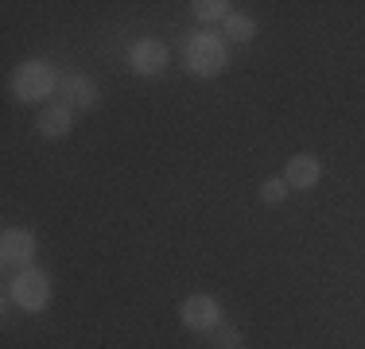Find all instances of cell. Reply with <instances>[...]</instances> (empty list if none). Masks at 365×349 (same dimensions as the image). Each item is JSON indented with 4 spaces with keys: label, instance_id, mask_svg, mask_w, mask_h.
<instances>
[{
    "label": "cell",
    "instance_id": "9",
    "mask_svg": "<svg viewBox=\"0 0 365 349\" xmlns=\"http://www.w3.org/2000/svg\"><path fill=\"white\" fill-rule=\"evenodd\" d=\"M39 132H43V136H66V132H71V113H66L63 105H55V109H43V113H39Z\"/></svg>",
    "mask_w": 365,
    "mask_h": 349
},
{
    "label": "cell",
    "instance_id": "10",
    "mask_svg": "<svg viewBox=\"0 0 365 349\" xmlns=\"http://www.w3.org/2000/svg\"><path fill=\"white\" fill-rule=\"evenodd\" d=\"M253 31H257V24L249 20V16H225V35H230V39L249 43V39H253Z\"/></svg>",
    "mask_w": 365,
    "mask_h": 349
},
{
    "label": "cell",
    "instance_id": "6",
    "mask_svg": "<svg viewBox=\"0 0 365 349\" xmlns=\"http://www.w3.org/2000/svg\"><path fill=\"white\" fill-rule=\"evenodd\" d=\"M0 252H4V264H28L31 252H36V241L24 229H8L4 237H0Z\"/></svg>",
    "mask_w": 365,
    "mask_h": 349
},
{
    "label": "cell",
    "instance_id": "13",
    "mask_svg": "<svg viewBox=\"0 0 365 349\" xmlns=\"http://www.w3.org/2000/svg\"><path fill=\"white\" fill-rule=\"evenodd\" d=\"M218 349H241V338L233 330H218Z\"/></svg>",
    "mask_w": 365,
    "mask_h": 349
},
{
    "label": "cell",
    "instance_id": "5",
    "mask_svg": "<svg viewBox=\"0 0 365 349\" xmlns=\"http://www.w3.org/2000/svg\"><path fill=\"white\" fill-rule=\"evenodd\" d=\"M133 66H136V74H160V70L168 66V47L155 43V39L136 43L133 47Z\"/></svg>",
    "mask_w": 365,
    "mask_h": 349
},
{
    "label": "cell",
    "instance_id": "7",
    "mask_svg": "<svg viewBox=\"0 0 365 349\" xmlns=\"http://www.w3.org/2000/svg\"><path fill=\"white\" fill-rule=\"evenodd\" d=\"M288 182L292 187H315L319 182V160L315 155H295L288 163Z\"/></svg>",
    "mask_w": 365,
    "mask_h": 349
},
{
    "label": "cell",
    "instance_id": "1",
    "mask_svg": "<svg viewBox=\"0 0 365 349\" xmlns=\"http://www.w3.org/2000/svg\"><path fill=\"white\" fill-rule=\"evenodd\" d=\"M182 55H187V66L195 70L198 78L222 74V66H225V47L214 39V35H190Z\"/></svg>",
    "mask_w": 365,
    "mask_h": 349
},
{
    "label": "cell",
    "instance_id": "12",
    "mask_svg": "<svg viewBox=\"0 0 365 349\" xmlns=\"http://www.w3.org/2000/svg\"><path fill=\"white\" fill-rule=\"evenodd\" d=\"M260 198H264V202H284V182L280 179H268L264 187H260Z\"/></svg>",
    "mask_w": 365,
    "mask_h": 349
},
{
    "label": "cell",
    "instance_id": "3",
    "mask_svg": "<svg viewBox=\"0 0 365 349\" xmlns=\"http://www.w3.org/2000/svg\"><path fill=\"white\" fill-rule=\"evenodd\" d=\"M51 90H55V74H51V66H43V63L20 66V74H16V93H20L24 101L47 98Z\"/></svg>",
    "mask_w": 365,
    "mask_h": 349
},
{
    "label": "cell",
    "instance_id": "4",
    "mask_svg": "<svg viewBox=\"0 0 365 349\" xmlns=\"http://www.w3.org/2000/svg\"><path fill=\"white\" fill-rule=\"evenodd\" d=\"M182 322H187L190 330H214L218 326V303H214L210 295H190V299L182 303Z\"/></svg>",
    "mask_w": 365,
    "mask_h": 349
},
{
    "label": "cell",
    "instance_id": "2",
    "mask_svg": "<svg viewBox=\"0 0 365 349\" xmlns=\"http://www.w3.org/2000/svg\"><path fill=\"white\" fill-rule=\"evenodd\" d=\"M12 299L20 303L24 311H43V307H47V299H51L47 276L36 272V268H24V272L12 279Z\"/></svg>",
    "mask_w": 365,
    "mask_h": 349
},
{
    "label": "cell",
    "instance_id": "8",
    "mask_svg": "<svg viewBox=\"0 0 365 349\" xmlns=\"http://www.w3.org/2000/svg\"><path fill=\"white\" fill-rule=\"evenodd\" d=\"M63 93H66V101H74V105H82V109H90L93 101H98V90H93V82H86V78H63Z\"/></svg>",
    "mask_w": 365,
    "mask_h": 349
},
{
    "label": "cell",
    "instance_id": "11",
    "mask_svg": "<svg viewBox=\"0 0 365 349\" xmlns=\"http://www.w3.org/2000/svg\"><path fill=\"white\" fill-rule=\"evenodd\" d=\"M190 8H195L198 20H222L230 4H222V0H198V4H190Z\"/></svg>",
    "mask_w": 365,
    "mask_h": 349
}]
</instances>
